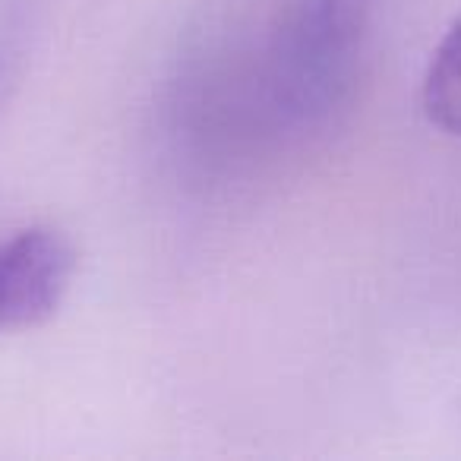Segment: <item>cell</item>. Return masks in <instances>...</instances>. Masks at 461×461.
Segmentation results:
<instances>
[{
	"instance_id": "3",
	"label": "cell",
	"mask_w": 461,
	"mask_h": 461,
	"mask_svg": "<svg viewBox=\"0 0 461 461\" xmlns=\"http://www.w3.org/2000/svg\"><path fill=\"white\" fill-rule=\"evenodd\" d=\"M423 111L429 123L461 136V16H455L429 54L423 77Z\"/></svg>"
},
{
	"instance_id": "1",
	"label": "cell",
	"mask_w": 461,
	"mask_h": 461,
	"mask_svg": "<svg viewBox=\"0 0 461 461\" xmlns=\"http://www.w3.org/2000/svg\"><path fill=\"white\" fill-rule=\"evenodd\" d=\"M366 32L370 0H272L196 54L180 83V130L218 167L316 140L351 104Z\"/></svg>"
},
{
	"instance_id": "2",
	"label": "cell",
	"mask_w": 461,
	"mask_h": 461,
	"mask_svg": "<svg viewBox=\"0 0 461 461\" xmlns=\"http://www.w3.org/2000/svg\"><path fill=\"white\" fill-rule=\"evenodd\" d=\"M77 272L70 238L32 224L0 240V332L32 329L54 316Z\"/></svg>"
}]
</instances>
